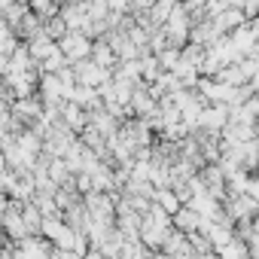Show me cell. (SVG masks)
I'll list each match as a JSON object with an SVG mask.
<instances>
[{
  "label": "cell",
  "mask_w": 259,
  "mask_h": 259,
  "mask_svg": "<svg viewBox=\"0 0 259 259\" xmlns=\"http://www.w3.org/2000/svg\"><path fill=\"white\" fill-rule=\"evenodd\" d=\"M153 4H156V0H132V4H128V13H132V16H147L153 10Z\"/></svg>",
  "instance_id": "8992f818"
},
{
  "label": "cell",
  "mask_w": 259,
  "mask_h": 259,
  "mask_svg": "<svg viewBox=\"0 0 259 259\" xmlns=\"http://www.w3.org/2000/svg\"><path fill=\"white\" fill-rule=\"evenodd\" d=\"M213 25L220 28V34H232V31H238L241 25H247V16H244V10H238V7H226L223 13L213 16Z\"/></svg>",
  "instance_id": "3957f363"
},
{
  "label": "cell",
  "mask_w": 259,
  "mask_h": 259,
  "mask_svg": "<svg viewBox=\"0 0 259 259\" xmlns=\"http://www.w3.org/2000/svg\"><path fill=\"white\" fill-rule=\"evenodd\" d=\"M110 4V10H116V13H128V4H132V0H107Z\"/></svg>",
  "instance_id": "52a82bcc"
},
{
  "label": "cell",
  "mask_w": 259,
  "mask_h": 259,
  "mask_svg": "<svg viewBox=\"0 0 259 259\" xmlns=\"http://www.w3.org/2000/svg\"><path fill=\"white\" fill-rule=\"evenodd\" d=\"M220 259H250V253H247V247L241 241L232 238L226 247H220Z\"/></svg>",
  "instance_id": "5b68a950"
},
{
  "label": "cell",
  "mask_w": 259,
  "mask_h": 259,
  "mask_svg": "<svg viewBox=\"0 0 259 259\" xmlns=\"http://www.w3.org/2000/svg\"><path fill=\"white\" fill-rule=\"evenodd\" d=\"M92 46H95L92 37H85L82 31H67L64 40H58V49L64 52L67 64H76L82 58H92Z\"/></svg>",
  "instance_id": "6da1fadb"
},
{
  "label": "cell",
  "mask_w": 259,
  "mask_h": 259,
  "mask_svg": "<svg viewBox=\"0 0 259 259\" xmlns=\"http://www.w3.org/2000/svg\"><path fill=\"white\" fill-rule=\"evenodd\" d=\"M70 67H73L76 85H92V89H101V85L110 79V70H107V67H101V64H98V61H92V58H82V61L70 64Z\"/></svg>",
  "instance_id": "7a4b0ae2"
},
{
  "label": "cell",
  "mask_w": 259,
  "mask_h": 259,
  "mask_svg": "<svg viewBox=\"0 0 259 259\" xmlns=\"http://www.w3.org/2000/svg\"><path fill=\"white\" fill-rule=\"evenodd\" d=\"M4 171H7V156L0 153V174H4Z\"/></svg>",
  "instance_id": "9c48e42d"
},
{
  "label": "cell",
  "mask_w": 259,
  "mask_h": 259,
  "mask_svg": "<svg viewBox=\"0 0 259 259\" xmlns=\"http://www.w3.org/2000/svg\"><path fill=\"white\" fill-rule=\"evenodd\" d=\"M198 223H201V217H198L192 207H180V210L174 213V226H177V232H195Z\"/></svg>",
  "instance_id": "277c9868"
},
{
  "label": "cell",
  "mask_w": 259,
  "mask_h": 259,
  "mask_svg": "<svg viewBox=\"0 0 259 259\" xmlns=\"http://www.w3.org/2000/svg\"><path fill=\"white\" fill-rule=\"evenodd\" d=\"M7 207H10V201H7V198H4V192H0V213H4V210H7Z\"/></svg>",
  "instance_id": "ba28073f"
}]
</instances>
